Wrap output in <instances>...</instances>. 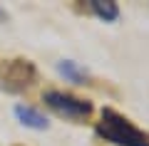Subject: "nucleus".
Returning <instances> with one entry per match:
<instances>
[{"instance_id":"1","label":"nucleus","mask_w":149,"mask_h":146,"mask_svg":"<svg viewBox=\"0 0 149 146\" xmlns=\"http://www.w3.org/2000/svg\"><path fill=\"white\" fill-rule=\"evenodd\" d=\"M97 136H102L104 141L114 146H149V134L132 124L124 114L114 111L112 107L102 109V116L95 126Z\"/></svg>"},{"instance_id":"2","label":"nucleus","mask_w":149,"mask_h":146,"mask_svg":"<svg viewBox=\"0 0 149 146\" xmlns=\"http://www.w3.org/2000/svg\"><path fill=\"white\" fill-rule=\"evenodd\" d=\"M37 79V69L30 60L15 57V60H3L0 62V87L10 94H20L27 87H32Z\"/></svg>"},{"instance_id":"3","label":"nucleus","mask_w":149,"mask_h":146,"mask_svg":"<svg viewBox=\"0 0 149 146\" xmlns=\"http://www.w3.org/2000/svg\"><path fill=\"white\" fill-rule=\"evenodd\" d=\"M42 99L52 111H57L60 116H65V119H70V121L82 124V121H87L92 116V102L80 99V97H74V94H70V92L47 89V92L42 94Z\"/></svg>"},{"instance_id":"4","label":"nucleus","mask_w":149,"mask_h":146,"mask_svg":"<svg viewBox=\"0 0 149 146\" xmlns=\"http://www.w3.org/2000/svg\"><path fill=\"white\" fill-rule=\"evenodd\" d=\"M15 116H17V121H20L22 126L35 129V131H45V129L50 126L47 116H42L35 107H27V104H17V107H15Z\"/></svg>"},{"instance_id":"5","label":"nucleus","mask_w":149,"mask_h":146,"mask_svg":"<svg viewBox=\"0 0 149 146\" xmlns=\"http://www.w3.org/2000/svg\"><path fill=\"white\" fill-rule=\"evenodd\" d=\"M57 72L62 74L67 82H72V84H87V72L77 62H72V60H60L57 62Z\"/></svg>"},{"instance_id":"6","label":"nucleus","mask_w":149,"mask_h":146,"mask_svg":"<svg viewBox=\"0 0 149 146\" xmlns=\"http://www.w3.org/2000/svg\"><path fill=\"white\" fill-rule=\"evenodd\" d=\"M90 10L104 22H114L119 17V5L112 0H90Z\"/></svg>"},{"instance_id":"7","label":"nucleus","mask_w":149,"mask_h":146,"mask_svg":"<svg viewBox=\"0 0 149 146\" xmlns=\"http://www.w3.org/2000/svg\"><path fill=\"white\" fill-rule=\"evenodd\" d=\"M0 15H3V12H0Z\"/></svg>"}]
</instances>
